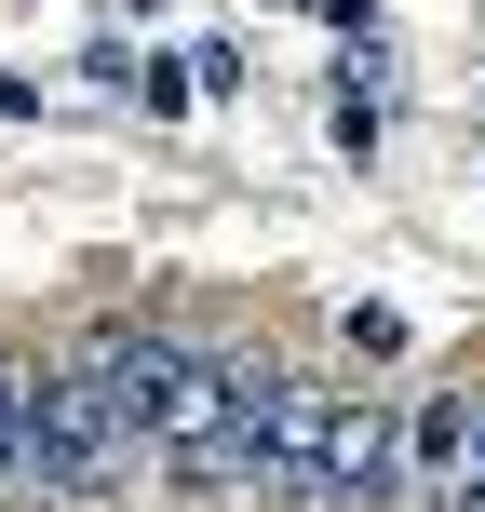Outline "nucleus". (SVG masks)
<instances>
[{
	"label": "nucleus",
	"mask_w": 485,
	"mask_h": 512,
	"mask_svg": "<svg viewBox=\"0 0 485 512\" xmlns=\"http://www.w3.org/2000/svg\"><path fill=\"white\" fill-rule=\"evenodd\" d=\"M81 378L135 418V445H149V459L256 472V459H243V418H230V351H203V337H176V324H108L95 351H81Z\"/></svg>",
	"instance_id": "obj_1"
},
{
	"label": "nucleus",
	"mask_w": 485,
	"mask_h": 512,
	"mask_svg": "<svg viewBox=\"0 0 485 512\" xmlns=\"http://www.w3.org/2000/svg\"><path fill=\"white\" fill-rule=\"evenodd\" d=\"M0 499H81L54 432H41V405H27V364H0Z\"/></svg>",
	"instance_id": "obj_2"
},
{
	"label": "nucleus",
	"mask_w": 485,
	"mask_h": 512,
	"mask_svg": "<svg viewBox=\"0 0 485 512\" xmlns=\"http://www.w3.org/2000/svg\"><path fill=\"white\" fill-rule=\"evenodd\" d=\"M432 512H485V486H445V499H432Z\"/></svg>",
	"instance_id": "obj_3"
}]
</instances>
